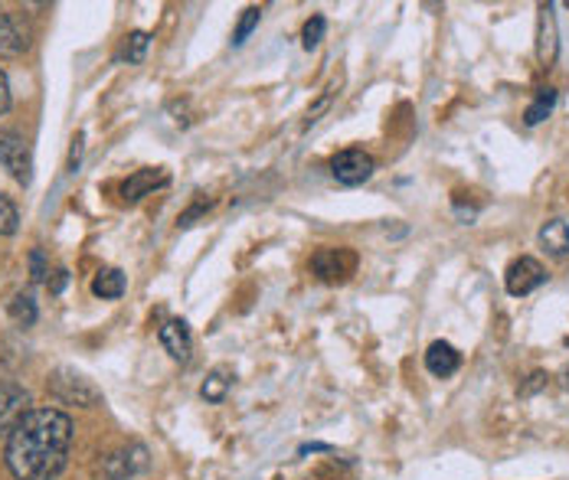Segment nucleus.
Here are the masks:
<instances>
[{
    "label": "nucleus",
    "instance_id": "5701e85b",
    "mask_svg": "<svg viewBox=\"0 0 569 480\" xmlns=\"http://www.w3.org/2000/svg\"><path fill=\"white\" fill-rule=\"evenodd\" d=\"M10 109V82H7V75H3V69H0V115Z\"/></svg>",
    "mask_w": 569,
    "mask_h": 480
},
{
    "label": "nucleus",
    "instance_id": "6ab92c4d",
    "mask_svg": "<svg viewBox=\"0 0 569 480\" xmlns=\"http://www.w3.org/2000/svg\"><path fill=\"white\" fill-rule=\"evenodd\" d=\"M258 17H262V10H258V7L243 10V20H240V27H236V33H233V47H243V43L250 40V33L258 27Z\"/></svg>",
    "mask_w": 569,
    "mask_h": 480
},
{
    "label": "nucleus",
    "instance_id": "7ed1b4c3",
    "mask_svg": "<svg viewBox=\"0 0 569 480\" xmlns=\"http://www.w3.org/2000/svg\"><path fill=\"white\" fill-rule=\"evenodd\" d=\"M374 171H377L374 157L367 151H360V147L341 151L331 161V174H334V181L341 183V186H360V183H367L374 177Z\"/></svg>",
    "mask_w": 569,
    "mask_h": 480
},
{
    "label": "nucleus",
    "instance_id": "a211bd4d",
    "mask_svg": "<svg viewBox=\"0 0 569 480\" xmlns=\"http://www.w3.org/2000/svg\"><path fill=\"white\" fill-rule=\"evenodd\" d=\"M17 223H20V213L13 206V200L0 193V236H13L17 233Z\"/></svg>",
    "mask_w": 569,
    "mask_h": 480
},
{
    "label": "nucleus",
    "instance_id": "f03ea898",
    "mask_svg": "<svg viewBox=\"0 0 569 480\" xmlns=\"http://www.w3.org/2000/svg\"><path fill=\"white\" fill-rule=\"evenodd\" d=\"M50 389H53V396H57L60 402L82 406V409H92V406H99V399H102V392H99L85 376H79V372H72V369L53 372Z\"/></svg>",
    "mask_w": 569,
    "mask_h": 480
},
{
    "label": "nucleus",
    "instance_id": "20e7f679",
    "mask_svg": "<svg viewBox=\"0 0 569 480\" xmlns=\"http://www.w3.org/2000/svg\"><path fill=\"white\" fill-rule=\"evenodd\" d=\"M0 167L10 171V177L20 183H30V171H33V161H30V147L20 134L13 131H0Z\"/></svg>",
    "mask_w": 569,
    "mask_h": 480
},
{
    "label": "nucleus",
    "instance_id": "2eb2a0df",
    "mask_svg": "<svg viewBox=\"0 0 569 480\" xmlns=\"http://www.w3.org/2000/svg\"><path fill=\"white\" fill-rule=\"evenodd\" d=\"M230 382H233L230 369H213V372L206 376V382H203L200 396H203L206 402H223V399H226V392H230Z\"/></svg>",
    "mask_w": 569,
    "mask_h": 480
},
{
    "label": "nucleus",
    "instance_id": "a878e982",
    "mask_svg": "<svg viewBox=\"0 0 569 480\" xmlns=\"http://www.w3.org/2000/svg\"><path fill=\"white\" fill-rule=\"evenodd\" d=\"M79 154H82V137H75V144H72V154H69V167H72V171L79 167Z\"/></svg>",
    "mask_w": 569,
    "mask_h": 480
},
{
    "label": "nucleus",
    "instance_id": "ddd939ff",
    "mask_svg": "<svg viewBox=\"0 0 569 480\" xmlns=\"http://www.w3.org/2000/svg\"><path fill=\"white\" fill-rule=\"evenodd\" d=\"M167 183V174L161 171V167H148V171H138L134 177H128L125 186H122V193H125V200H141L144 193H151L154 186H164Z\"/></svg>",
    "mask_w": 569,
    "mask_h": 480
},
{
    "label": "nucleus",
    "instance_id": "4be33fe9",
    "mask_svg": "<svg viewBox=\"0 0 569 480\" xmlns=\"http://www.w3.org/2000/svg\"><path fill=\"white\" fill-rule=\"evenodd\" d=\"M30 268H33V282H43V278H47V268H43V252H40V248L30 255Z\"/></svg>",
    "mask_w": 569,
    "mask_h": 480
},
{
    "label": "nucleus",
    "instance_id": "f8f14e48",
    "mask_svg": "<svg viewBox=\"0 0 569 480\" xmlns=\"http://www.w3.org/2000/svg\"><path fill=\"white\" fill-rule=\"evenodd\" d=\"M540 245L553 255V258H563L569 255V226L563 219H550L540 226Z\"/></svg>",
    "mask_w": 569,
    "mask_h": 480
},
{
    "label": "nucleus",
    "instance_id": "6e6552de",
    "mask_svg": "<svg viewBox=\"0 0 569 480\" xmlns=\"http://www.w3.org/2000/svg\"><path fill=\"white\" fill-rule=\"evenodd\" d=\"M144 468H148V451L141 445H134L128 451H115V455L105 458V478L109 480H125L131 474H138V471H144Z\"/></svg>",
    "mask_w": 569,
    "mask_h": 480
},
{
    "label": "nucleus",
    "instance_id": "4468645a",
    "mask_svg": "<svg viewBox=\"0 0 569 480\" xmlns=\"http://www.w3.org/2000/svg\"><path fill=\"white\" fill-rule=\"evenodd\" d=\"M92 292L105 300L122 298V295H125V275H122L119 268H105V272H99V275H95Z\"/></svg>",
    "mask_w": 569,
    "mask_h": 480
},
{
    "label": "nucleus",
    "instance_id": "393cba45",
    "mask_svg": "<svg viewBox=\"0 0 569 480\" xmlns=\"http://www.w3.org/2000/svg\"><path fill=\"white\" fill-rule=\"evenodd\" d=\"M65 282H69V272L60 268V272H57V278H53V285H50V292H53V295H60V292L65 288Z\"/></svg>",
    "mask_w": 569,
    "mask_h": 480
},
{
    "label": "nucleus",
    "instance_id": "b1692460",
    "mask_svg": "<svg viewBox=\"0 0 569 480\" xmlns=\"http://www.w3.org/2000/svg\"><path fill=\"white\" fill-rule=\"evenodd\" d=\"M540 386H547V376H543V372H534V376H530V382L524 386V396H530V392H537Z\"/></svg>",
    "mask_w": 569,
    "mask_h": 480
},
{
    "label": "nucleus",
    "instance_id": "9d476101",
    "mask_svg": "<svg viewBox=\"0 0 569 480\" xmlns=\"http://www.w3.org/2000/svg\"><path fill=\"white\" fill-rule=\"evenodd\" d=\"M27 50V30L13 13L0 10V57H17Z\"/></svg>",
    "mask_w": 569,
    "mask_h": 480
},
{
    "label": "nucleus",
    "instance_id": "1a4fd4ad",
    "mask_svg": "<svg viewBox=\"0 0 569 480\" xmlns=\"http://www.w3.org/2000/svg\"><path fill=\"white\" fill-rule=\"evenodd\" d=\"M161 344H164V350H167L174 360H181V362L190 360L193 340H190V330L184 320H167V324L161 327Z\"/></svg>",
    "mask_w": 569,
    "mask_h": 480
},
{
    "label": "nucleus",
    "instance_id": "412c9836",
    "mask_svg": "<svg viewBox=\"0 0 569 480\" xmlns=\"http://www.w3.org/2000/svg\"><path fill=\"white\" fill-rule=\"evenodd\" d=\"M324 30H327L324 17H321V13H315V17L305 23V33H302V40H305V50H315L317 43L324 40Z\"/></svg>",
    "mask_w": 569,
    "mask_h": 480
},
{
    "label": "nucleus",
    "instance_id": "dca6fc26",
    "mask_svg": "<svg viewBox=\"0 0 569 480\" xmlns=\"http://www.w3.org/2000/svg\"><path fill=\"white\" fill-rule=\"evenodd\" d=\"M553 105H557V92H553V89H540V92H537V102L527 109L524 119H527V124H540V121L553 112Z\"/></svg>",
    "mask_w": 569,
    "mask_h": 480
},
{
    "label": "nucleus",
    "instance_id": "f3484780",
    "mask_svg": "<svg viewBox=\"0 0 569 480\" xmlns=\"http://www.w3.org/2000/svg\"><path fill=\"white\" fill-rule=\"evenodd\" d=\"M10 317L20 324V327H33L37 324V300L30 295H17L10 300Z\"/></svg>",
    "mask_w": 569,
    "mask_h": 480
},
{
    "label": "nucleus",
    "instance_id": "f257e3e1",
    "mask_svg": "<svg viewBox=\"0 0 569 480\" xmlns=\"http://www.w3.org/2000/svg\"><path fill=\"white\" fill-rule=\"evenodd\" d=\"M72 448V419L60 409H30L7 435V468L17 480H53L63 474Z\"/></svg>",
    "mask_w": 569,
    "mask_h": 480
},
{
    "label": "nucleus",
    "instance_id": "bb28decb",
    "mask_svg": "<svg viewBox=\"0 0 569 480\" xmlns=\"http://www.w3.org/2000/svg\"><path fill=\"white\" fill-rule=\"evenodd\" d=\"M567 382H569V376H567Z\"/></svg>",
    "mask_w": 569,
    "mask_h": 480
},
{
    "label": "nucleus",
    "instance_id": "39448f33",
    "mask_svg": "<svg viewBox=\"0 0 569 480\" xmlns=\"http://www.w3.org/2000/svg\"><path fill=\"white\" fill-rule=\"evenodd\" d=\"M505 282H507V292H510L514 298H524V295L537 292V288L547 282V272H543V265H540L537 258L524 255V258H517V262L507 268Z\"/></svg>",
    "mask_w": 569,
    "mask_h": 480
},
{
    "label": "nucleus",
    "instance_id": "aec40b11",
    "mask_svg": "<svg viewBox=\"0 0 569 480\" xmlns=\"http://www.w3.org/2000/svg\"><path fill=\"white\" fill-rule=\"evenodd\" d=\"M144 50H148V33H131L125 40V47H122V60L128 62H141L144 60Z\"/></svg>",
    "mask_w": 569,
    "mask_h": 480
},
{
    "label": "nucleus",
    "instance_id": "423d86ee",
    "mask_svg": "<svg viewBox=\"0 0 569 480\" xmlns=\"http://www.w3.org/2000/svg\"><path fill=\"white\" fill-rule=\"evenodd\" d=\"M30 412V392L17 382H0V435H10Z\"/></svg>",
    "mask_w": 569,
    "mask_h": 480
},
{
    "label": "nucleus",
    "instance_id": "9b49d317",
    "mask_svg": "<svg viewBox=\"0 0 569 480\" xmlns=\"http://www.w3.org/2000/svg\"><path fill=\"white\" fill-rule=\"evenodd\" d=\"M461 366V354L451 347V344H445V340H439V344H433L429 347V354H426V369L433 372V376H451L455 369Z\"/></svg>",
    "mask_w": 569,
    "mask_h": 480
},
{
    "label": "nucleus",
    "instance_id": "0eeeda50",
    "mask_svg": "<svg viewBox=\"0 0 569 480\" xmlns=\"http://www.w3.org/2000/svg\"><path fill=\"white\" fill-rule=\"evenodd\" d=\"M312 268L321 282H341L354 272V252L347 248H321L312 258Z\"/></svg>",
    "mask_w": 569,
    "mask_h": 480
}]
</instances>
